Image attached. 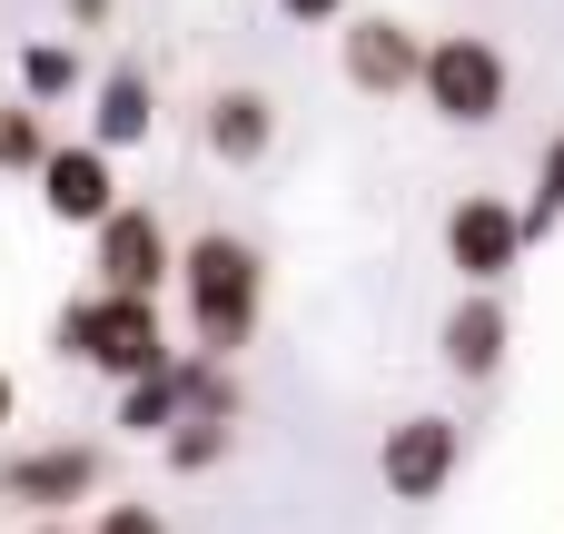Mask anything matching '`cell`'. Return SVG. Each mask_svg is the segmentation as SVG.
I'll return each instance as SVG.
<instances>
[{"mask_svg":"<svg viewBox=\"0 0 564 534\" xmlns=\"http://www.w3.org/2000/svg\"><path fill=\"white\" fill-rule=\"evenodd\" d=\"M416 99H426L446 129H486V119H506L516 69H506V50H496L486 30H436V40H426V69H416Z\"/></svg>","mask_w":564,"mask_h":534,"instance_id":"3957f363","label":"cell"},{"mask_svg":"<svg viewBox=\"0 0 564 534\" xmlns=\"http://www.w3.org/2000/svg\"><path fill=\"white\" fill-rule=\"evenodd\" d=\"M169 277H178V238H169V218L139 208V198H119V208L89 228V287H109V297H159Z\"/></svg>","mask_w":564,"mask_h":534,"instance_id":"277c9868","label":"cell"},{"mask_svg":"<svg viewBox=\"0 0 564 534\" xmlns=\"http://www.w3.org/2000/svg\"><path fill=\"white\" fill-rule=\"evenodd\" d=\"M516 208H525V238H555V228H564V129L545 139V159H535V188H525Z\"/></svg>","mask_w":564,"mask_h":534,"instance_id":"ac0fdd59","label":"cell"},{"mask_svg":"<svg viewBox=\"0 0 564 534\" xmlns=\"http://www.w3.org/2000/svg\"><path fill=\"white\" fill-rule=\"evenodd\" d=\"M357 0H278V20H297V30H327V20H347Z\"/></svg>","mask_w":564,"mask_h":534,"instance_id":"ffe728a7","label":"cell"},{"mask_svg":"<svg viewBox=\"0 0 564 534\" xmlns=\"http://www.w3.org/2000/svg\"><path fill=\"white\" fill-rule=\"evenodd\" d=\"M337 69H347L357 99H406L416 69H426V30L397 20V10H347V30H337Z\"/></svg>","mask_w":564,"mask_h":534,"instance_id":"8992f818","label":"cell"},{"mask_svg":"<svg viewBox=\"0 0 564 534\" xmlns=\"http://www.w3.org/2000/svg\"><path fill=\"white\" fill-rule=\"evenodd\" d=\"M456 466H466V426L456 416H397L387 426V446H377V486L397 495V505H436L446 486H456Z\"/></svg>","mask_w":564,"mask_h":534,"instance_id":"52a82bcc","label":"cell"},{"mask_svg":"<svg viewBox=\"0 0 564 534\" xmlns=\"http://www.w3.org/2000/svg\"><path fill=\"white\" fill-rule=\"evenodd\" d=\"M79 89H89L79 40H20V99H30V109H59V99H79Z\"/></svg>","mask_w":564,"mask_h":534,"instance_id":"4fadbf2b","label":"cell"},{"mask_svg":"<svg viewBox=\"0 0 564 534\" xmlns=\"http://www.w3.org/2000/svg\"><path fill=\"white\" fill-rule=\"evenodd\" d=\"M59 139H50V109H30V99H0V178H40V159H50Z\"/></svg>","mask_w":564,"mask_h":534,"instance_id":"2e32d148","label":"cell"},{"mask_svg":"<svg viewBox=\"0 0 564 534\" xmlns=\"http://www.w3.org/2000/svg\"><path fill=\"white\" fill-rule=\"evenodd\" d=\"M238 367L228 357H198V347H178V416H228L238 426Z\"/></svg>","mask_w":564,"mask_h":534,"instance_id":"9a60e30c","label":"cell"},{"mask_svg":"<svg viewBox=\"0 0 564 534\" xmlns=\"http://www.w3.org/2000/svg\"><path fill=\"white\" fill-rule=\"evenodd\" d=\"M30 188H40V218H50V228H99V218L119 208V159H109L99 139H59Z\"/></svg>","mask_w":564,"mask_h":534,"instance_id":"9c48e42d","label":"cell"},{"mask_svg":"<svg viewBox=\"0 0 564 534\" xmlns=\"http://www.w3.org/2000/svg\"><path fill=\"white\" fill-rule=\"evenodd\" d=\"M198 139H208V159H218V168H258V159L278 149V99L238 79V89H218V99L198 109Z\"/></svg>","mask_w":564,"mask_h":534,"instance_id":"8fae6325","label":"cell"},{"mask_svg":"<svg viewBox=\"0 0 564 534\" xmlns=\"http://www.w3.org/2000/svg\"><path fill=\"white\" fill-rule=\"evenodd\" d=\"M99 446H20L0 466V505H20L30 525L40 515H69V505H99Z\"/></svg>","mask_w":564,"mask_h":534,"instance_id":"ba28073f","label":"cell"},{"mask_svg":"<svg viewBox=\"0 0 564 534\" xmlns=\"http://www.w3.org/2000/svg\"><path fill=\"white\" fill-rule=\"evenodd\" d=\"M159 129V89H149V69H109V79H89V139L119 159V149H139Z\"/></svg>","mask_w":564,"mask_h":534,"instance_id":"7c38bea8","label":"cell"},{"mask_svg":"<svg viewBox=\"0 0 564 534\" xmlns=\"http://www.w3.org/2000/svg\"><path fill=\"white\" fill-rule=\"evenodd\" d=\"M169 287L188 297L198 357H238V347L258 337V317H268V258H258V238H238V228H198V238L178 248V277H169Z\"/></svg>","mask_w":564,"mask_h":534,"instance_id":"6da1fadb","label":"cell"},{"mask_svg":"<svg viewBox=\"0 0 564 534\" xmlns=\"http://www.w3.org/2000/svg\"><path fill=\"white\" fill-rule=\"evenodd\" d=\"M10 426H20V377L0 367V436H10Z\"/></svg>","mask_w":564,"mask_h":534,"instance_id":"44dd1931","label":"cell"},{"mask_svg":"<svg viewBox=\"0 0 564 534\" xmlns=\"http://www.w3.org/2000/svg\"><path fill=\"white\" fill-rule=\"evenodd\" d=\"M20 534H79V525H69V515H40V525H20Z\"/></svg>","mask_w":564,"mask_h":534,"instance_id":"603a6c76","label":"cell"},{"mask_svg":"<svg viewBox=\"0 0 564 534\" xmlns=\"http://www.w3.org/2000/svg\"><path fill=\"white\" fill-rule=\"evenodd\" d=\"M436 357H446V377L496 386L506 357H516V307H506V287H466V297L446 307V327H436Z\"/></svg>","mask_w":564,"mask_h":534,"instance_id":"30bf717a","label":"cell"},{"mask_svg":"<svg viewBox=\"0 0 564 534\" xmlns=\"http://www.w3.org/2000/svg\"><path fill=\"white\" fill-rule=\"evenodd\" d=\"M525 208L516 198H496V188H466L456 208H446V268L466 277V287H506L516 268H525Z\"/></svg>","mask_w":564,"mask_h":534,"instance_id":"5b68a950","label":"cell"},{"mask_svg":"<svg viewBox=\"0 0 564 534\" xmlns=\"http://www.w3.org/2000/svg\"><path fill=\"white\" fill-rule=\"evenodd\" d=\"M79 534H169V515H159V505H129V495H109V505H99Z\"/></svg>","mask_w":564,"mask_h":534,"instance_id":"d6986e66","label":"cell"},{"mask_svg":"<svg viewBox=\"0 0 564 534\" xmlns=\"http://www.w3.org/2000/svg\"><path fill=\"white\" fill-rule=\"evenodd\" d=\"M50 347L69 357V367H89V377H109V386H129V377H159L178 347H169V317H159V297H109V287H79V297H59V317H50Z\"/></svg>","mask_w":564,"mask_h":534,"instance_id":"7a4b0ae2","label":"cell"},{"mask_svg":"<svg viewBox=\"0 0 564 534\" xmlns=\"http://www.w3.org/2000/svg\"><path fill=\"white\" fill-rule=\"evenodd\" d=\"M109 426H119V436H139V446H159V436L178 426V357H169L159 377H129V386H119V406H109Z\"/></svg>","mask_w":564,"mask_h":534,"instance_id":"5bb4252c","label":"cell"},{"mask_svg":"<svg viewBox=\"0 0 564 534\" xmlns=\"http://www.w3.org/2000/svg\"><path fill=\"white\" fill-rule=\"evenodd\" d=\"M69 20H79V30H99V20H109V0H69Z\"/></svg>","mask_w":564,"mask_h":534,"instance_id":"7402d4cb","label":"cell"},{"mask_svg":"<svg viewBox=\"0 0 564 534\" xmlns=\"http://www.w3.org/2000/svg\"><path fill=\"white\" fill-rule=\"evenodd\" d=\"M228 446H238V426H228V416H178V426L159 436V456H169L178 476H208V466H228Z\"/></svg>","mask_w":564,"mask_h":534,"instance_id":"e0dca14e","label":"cell"}]
</instances>
